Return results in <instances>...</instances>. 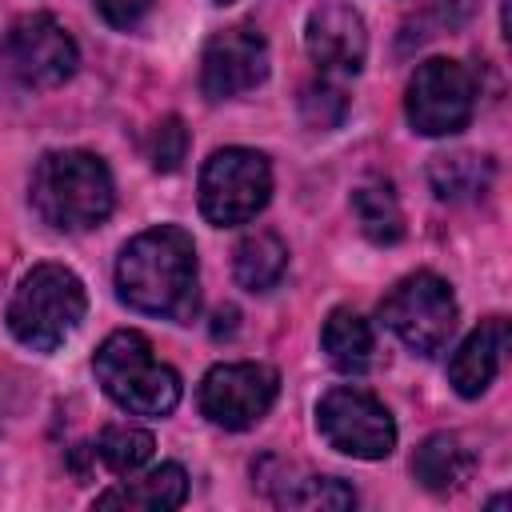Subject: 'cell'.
<instances>
[{"instance_id":"obj_6","label":"cell","mask_w":512,"mask_h":512,"mask_svg":"<svg viewBox=\"0 0 512 512\" xmlns=\"http://www.w3.org/2000/svg\"><path fill=\"white\" fill-rule=\"evenodd\" d=\"M380 320L416 356H436L456 328V296L436 272H412L380 300Z\"/></svg>"},{"instance_id":"obj_19","label":"cell","mask_w":512,"mask_h":512,"mask_svg":"<svg viewBox=\"0 0 512 512\" xmlns=\"http://www.w3.org/2000/svg\"><path fill=\"white\" fill-rule=\"evenodd\" d=\"M428 180H432V192L440 200H468L476 192L488 188L492 180V160L488 156H476V152H452V156H436L428 164Z\"/></svg>"},{"instance_id":"obj_14","label":"cell","mask_w":512,"mask_h":512,"mask_svg":"<svg viewBox=\"0 0 512 512\" xmlns=\"http://www.w3.org/2000/svg\"><path fill=\"white\" fill-rule=\"evenodd\" d=\"M188 500V476L180 464H160L136 480H124L96 496V508H140V512H168Z\"/></svg>"},{"instance_id":"obj_18","label":"cell","mask_w":512,"mask_h":512,"mask_svg":"<svg viewBox=\"0 0 512 512\" xmlns=\"http://www.w3.org/2000/svg\"><path fill=\"white\" fill-rule=\"evenodd\" d=\"M352 212L372 244H396L404 236V212L388 180H364L352 188Z\"/></svg>"},{"instance_id":"obj_12","label":"cell","mask_w":512,"mask_h":512,"mask_svg":"<svg viewBox=\"0 0 512 512\" xmlns=\"http://www.w3.org/2000/svg\"><path fill=\"white\" fill-rule=\"evenodd\" d=\"M304 48L320 72H360L368 56L364 16L348 4H320L304 20Z\"/></svg>"},{"instance_id":"obj_16","label":"cell","mask_w":512,"mask_h":512,"mask_svg":"<svg viewBox=\"0 0 512 512\" xmlns=\"http://www.w3.org/2000/svg\"><path fill=\"white\" fill-rule=\"evenodd\" d=\"M320 340H324L328 360H332L340 372H348V376L368 372L372 352H376V336H372V328H368V320H364L360 312H352V308H332L328 320H324Z\"/></svg>"},{"instance_id":"obj_5","label":"cell","mask_w":512,"mask_h":512,"mask_svg":"<svg viewBox=\"0 0 512 512\" xmlns=\"http://www.w3.org/2000/svg\"><path fill=\"white\" fill-rule=\"evenodd\" d=\"M272 196L268 156L256 148H220L200 168V212L216 228L248 224Z\"/></svg>"},{"instance_id":"obj_9","label":"cell","mask_w":512,"mask_h":512,"mask_svg":"<svg viewBox=\"0 0 512 512\" xmlns=\"http://www.w3.org/2000/svg\"><path fill=\"white\" fill-rule=\"evenodd\" d=\"M280 392V376L268 364L256 360H240V364H216L204 372L200 380V412L220 424V428H252L256 420L268 416V408L276 404Z\"/></svg>"},{"instance_id":"obj_22","label":"cell","mask_w":512,"mask_h":512,"mask_svg":"<svg viewBox=\"0 0 512 512\" xmlns=\"http://www.w3.org/2000/svg\"><path fill=\"white\" fill-rule=\"evenodd\" d=\"M344 112H348V96H344L340 84H332L328 76L304 84V92H300V116H304L308 128L328 132V128H336L344 120Z\"/></svg>"},{"instance_id":"obj_2","label":"cell","mask_w":512,"mask_h":512,"mask_svg":"<svg viewBox=\"0 0 512 512\" xmlns=\"http://www.w3.org/2000/svg\"><path fill=\"white\" fill-rule=\"evenodd\" d=\"M28 196L44 224L60 232H88L108 220L116 188H112L108 164L96 152L64 148V152L40 156Z\"/></svg>"},{"instance_id":"obj_13","label":"cell","mask_w":512,"mask_h":512,"mask_svg":"<svg viewBox=\"0 0 512 512\" xmlns=\"http://www.w3.org/2000/svg\"><path fill=\"white\" fill-rule=\"evenodd\" d=\"M504 348H508V320H504V316L480 320V324L464 336V344L452 352V360H448V384H452L464 400H476V396L488 392V384L496 380L500 360H504Z\"/></svg>"},{"instance_id":"obj_7","label":"cell","mask_w":512,"mask_h":512,"mask_svg":"<svg viewBox=\"0 0 512 512\" xmlns=\"http://www.w3.org/2000/svg\"><path fill=\"white\" fill-rule=\"evenodd\" d=\"M472 108H476V80L460 60L432 56L416 64L408 80L404 112L420 136H452L468 128Z\"/></svg>"},{"instance_id":"obj_20","label":"cell","mask_w":512,"mask_h":512,"mask_svg":"<svg viewBox=\"0 0 512 512\" xmlns=\"http://www.w3.org/2000/svg\"><path fill=\"white\" fill-rule=\"evenodd\" d=\"M272 484V500L284 508H352L356 492L340 476H304V480H264Z\"/></svg>"},{"instance_id":"obj_11","label":"cell","mask_w":512,"mask_h":512,"mask_svg":"<svg viewBox=\"0 0 512 512\" xmlns=\"http://www.w3.org/2000/svg\"><path fill=\"white\" fill-rule=\"evenodd\" d=\"M268 76V44L256 28H224L200 52V92L208 100H232L252 92Z\"/></svg>"},{"instance_id":"obj_17","label":"cell","mask_w":512,"mask_h":512,"mask_svg":"<svg viewBox=\"0 0 512 512\" xmlns=\"http://www.w3.org/2000/svg\"><path fill=\"white\" fill-rule=\"evenodd\" d=\"M288 268V248L276 232H248L236 244V260H232V276L240 288L248 292H268L280 284Z\"/></svg>"},{"instance_id":"obj_26","label":"cell","mask_w":512,"mask_h":512,"mask_svg":"<svg viewBox=\"0 0 512 512\" xmlns=\"http://www.w3.org/2000/svg\"><path fill=\"white\" fill-rule=\"evenodd\" d=\"M216 4H232V0H216Z\"/></svg>"},{"instance_id":"obj_21","label":"cell","mask_w":512,"mask_h":512,"mask_svg":"<svg viewBox=\"0 0 512 512\" xmlns=\"http://www.w3.org/2000/svg\"><path fill=\"white\" fill-rule=\"evenodd\" d=\"M152 448H156L152 432H144L136 424H108L96 440V456L116 476H136L152 460Z\"/></svg>"},{"instance_id":"obj_24","label":"cell","mask_w":512,"mask_h":512,"mask_svg":"<svg viewBox=\"0 0 512 512\" xmlns=\"http://www.w3.org/2000/svg\"><path fill=\"white\" fill-rule=\"evenodd\" d=\"M96 8L112 28H136L148 16L152 0H96Z\"/></svg>"},{"instance_id":"obj_25","label":"cell","mask_w":512,"mask_h":512,"mask_svg":"<svg viewBox=\"0 0 512 512\" xmlns=\"http://www.w3.org/2000/svg\"><path fill=\"white\" fill-rule=\"evenodd\" d=\"M232 332H236V308H220L216 324H212V336L220 340V336H232Z\"/></svg>"},{"instance_id":"obj_23","label":"cell","mask_w":512,"mask_h":512,"mask_svg":"<svg viewBox=\"0 0 512 512\" xmlns=\"http://www.w3.org/2000/svg\"><path fill=\"white\" fill-rule=\"evenodd\" d=\"M188 156V128L180 116H164L148 136V160L156 172H176Z\"/></svg>"},{"instance_id":"obj_1","label":"cell","mask_w":512,"mask_h":512,"mask_svg":"<svg viewBox=\"0 0 512 512\" xmlns=\"http://www.w3.org/2000/svg\"><path fill=\"white\" fill-rule=\"evenodd\" d=\"M116 296L144 316L188 324L200 308L192 236L176 224H160L132 236L116 260Z\"/></svg>"},{"instance_id":"obj_10","label":"cell","mask_w":512,"mask_h":512,"mask_svg":"<svg viewBox=\"0 0 512 512\" xmlns=\"http://www.w3.org/2000/svg\"><path fill=\"white\" fill-rule=\"evenodd\" d=\"M4 56H8L12 72H16L28 88H56V84H64V80L76 72V64H80L76 40H72L68 28H64L56 16H48V12L20 16V20L8 28Z\"/></svg>"},{"instance_id":"obj_3","label":"cell","mask_w":512,"mask_h":512,"mask_svg":"<svg viewBox=\"0 0 512 512\" xmlns=\"http://www.w3.org/2000/svg\"><path fill=\"white\" fill-rule=\"evenodd\" d=\"M84 312H88L84 280L64 264H36L16 284L4 320L24 348L56 352L80 328Z\"/></svg>"},{"instance_id":"obj_4","label":"cell","mask_w":512,"mask_h":512,"mask_svg":"<svg viewBox=\"0 0 512 512\" xmlns=\"http://www.w3.org/2000/svg\"><path fill=\"white\" fill-rule=\"evenodd\" d=\"M96 384L132 416H168L180 404V376L156 360L152 340L136 328L112 332L92 356Z\"/></svg>"},{"instance_id":"obj_8","label":"cell","mask_w":512,"mask_h":512,"mask_svg":"<svg viewBox=\"0 0 512 512\" xmlns=\"http://www.w3.org/2000/svg\"><path fill=\"white\" fill-rule=\"evenodd\" d=\"M316 428L320 436L356 460H384L396 448V424L392 412L364 388L340 384L328 388L316 404Z\"/></svg>"},{"instance_id":"obj_15","label":"cell","mask_w":512,"mask_h":512,"mask_svg":"<svg viewBox=\"0 0 512 512\" xmlns=\"http://www.w3.org/2000/svg\"><path fill=\"white\" fill-rule=\"evenodd\" d=\"M412 476L428 492H452L472 476V452L456 432H432L412 452Z\"/></svg>"}]
</instances>
